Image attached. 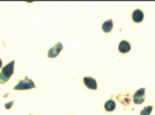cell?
<instances>
[{"label": "cell", "mask_w": 155, "mask_h": 115, "mask_svg": "<svg viewBox=\"0 0 155 115\" xmlns=\"http://www.w3.org/2000/svg\"><path fill=\"white\" fill-rule=\"evenodd\" d=\"M15 62V60H12L3 68L0 75L1 83L5 84L8 81L11 76L14 74Z\"/></svg>", "instance_id": "obj_1"}, {"label": "cell", "mask_w": 155, "mask_h": 115, "mask_svg": "<svg viewBox=\"0 0 155 115\" xmlns=\"http://www.w3.org/2000/svg\"><path fill=\"white\" fill-rule=\"evenodd\" d=\"M34 88H36L34 82L27 76H25V79L20 81L19 83L15 86L14 90H28Z\"/></svg>", "instance_id": "obj_2"}, {"label": "cell", "mask_w": 155, "mask_h": 115, "mask_svg": "<svg viewBox=\"0 0 155 115\" xmlns=\"http://www.w3.org/2000/svg\"><path fill=\"white\" fill-rule=\"evenodd\" d=\"M63 49V46L61 43H58L55 44L54 46L50 49L48 52V57L49 58L57 57L60 52L62 51Z\"/></svg>", "instance_id": "obj_3"}, {"label": "cell", "mask_w": 155, "mask_h": 115, "mask_svg": "<svg viewBox=\"0 0 155 115\" xmlns=\"http://www.w3.org/2000/svg\"><path fill=\"white\" fill-rule=\"evenodd\" d=\"M145 88H140L137 91L134 95V102L137 104H141L145 101Z\"/></svg>", "instance_id": "obj_4"}, {"label": "cell", "mask_w": 155, "mask_h": 115, "mask_svg": "<svg viewBox=\"0 0 155 115\" xmlns=\"http://www.w3.org/2000/svg\"><path fill=\"white\" fill-rule=\"evenodd\" d=\"M85 85L88 88L92 90H96L97 89V81L93 78L91 77H85L83 78Z\"/></svg>", "instance_id": "obj_5"}, {"label": "cell", "mask_w": 155, "mask_h": 115, "mask_svg": "<svg viewBox=\"0 0 155 115\" xmlns=\"http://www.w3.org/2000/svg\"><path fill=\"white\" fill-rule=\"evenodd\" d=\"M131 50L130 44L126 40H122L118 46V50L122 53H127Z\"/></svg>", "instance_id": "obj_6"}, {"label": "cell", "mask_w": 155, "mask_h": 115, "mask_svg": "<svg viewBox=\"0 0 155 115\" xmlns=\"http://www.w3.org/2000/svg\"><path fill=\"white\" fill-rule=\"evenodd\" d=\"M144 14L140 9H136L132 14V19L136 23H140L143 21Z\"/></svg>", "instance_id": "obj_7"}, {"label": "cell", "mask_w": 155, "mask_h": 115, "mask_svg": "<svg viewBox=\"0 0 155 115\" xmlns=\"http://www.w3.org/2000/svg\"><path fill=\"white\" fill-rule=\"evenodd\" d=\"M113 27V21L112 19H109L104 22L102 24V29L105 33H109L111 32Z\"/></svg>", "instance_id": "obj_8"}, {"label": "cell", "mask_w": 155, "mask_h": 115, "mask_svg": "<svg viewBox=\"0 0 155 115\" xmlns=\"http://www.w3.org/2000/svg\"><path fill=\"white\" fill-rule=\"evenodd\" d=\"M116 107V103L115 101L112 100H110L109 101H107L104 104V108L105 110L107 112H112L115 110Z\"/></svg>", "instance_id": "obj_9"}, {"label": "cell", "mask_w": 155, "mask_h": 115, "mask_svg": "<svg viewBox=\"0 0 155 115\" xmlns=\"http://www.w3.org/2000/svg\"><path fill=\"white\" fill-rule=\"evenodd\" d=\"M153 110V106H146L142 111H141L140 115H148L151 113Z\"/></svg>", "instance_id": "obj_10"}, {"label": "cell", "mask_w": 155, "mask_h": 115, "mask_svg": "<svg viewBox=\"0 0 155 115\" xmlns=\"http://www.w3.org/2000/svg\"><path fill=\"white\" fill-rule=\"evenodd\" d=\"M13 104H14V101H11V102L6 103L5 104V107L6 109H7V110L11 109V107H12Z\"/></svg>", "instance_id": "obj_11"}, {"label": "cell", "mask_w": 155, "mask_h": 115, "mask_svg": "<svg viewBox=\"0 0 155 115\" xmlns=\"http://www.w3.org/2000/svg\"><path fill=\"white\" fill-rule=\"evenodd\" d=\"M2 67V60H1V66H0V67Z\"/></svg>", "instance_id": "obj_12"}]
</instances>
